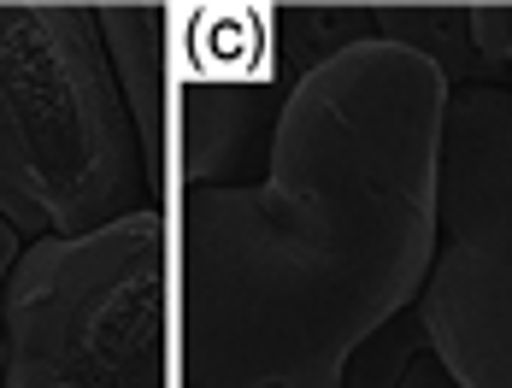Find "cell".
Masks as SVG:
<instances>
[{"mask_svg": "<svg viewBox=\"0 0 512 388\" xmlns=\"http://www.w3.org/2000/svg\"><path fill=\"white\" fill-rule=\"evenodd\" d=\"M436 224L418 330L454 388H512V89L501 83L448 89Z\"/></svg>", "mask_w": 512, "mask_h": 388, "instance_id": "3", "label": "cell"}, {"mask_svg": "<svg viewBox=\"0 0 512 388\" xmlns=\"http://www.w3.org/2000/svg\"><path fill=\"white\" fill-rule=\"evenodd\" d=\"M159 206L95 6H0V224L95 236Z\"/></svg>", "mask_w": 512, "mask_h": 388, "instance_id": "2", "label": "cell"}, {"mask_svg": "<svg viewBox=\"0 0 512 388\" xmlns=\"http://www.w3.org/2000/svg\"><path fill=\"white\" fill-rule=\"evenodd\" d=\"M471 53L495 83L512 89V6H471Z\"/></svg>", "mask_w": 512, "mask_h": 388, "instance_id": "6", "label": "cell"}, {"mask_svg": "<svg viewBox=\"0 0 512 388\" xmlns=\"http://www.w3.org/2000/svg\"><path fill=\"white\" fill-rule=\"evenodd\" d=\"M401 388H454V377L436 365L430 341H424V353H418V359H407V377H401Z\"/></svg>", "mask_w": 512, "mask_h": 388, "instance_id": "8", "label": "cell"}, {"mask_svg": "<svg viewBox=\"0 0 512 388\" xmlns=\"http://www.w3.org/2000/svg\"><path fill=\"white\" fill-rule=\"evenodd\" d=\"M101 48L112 65V83L124 95V112L136 124L148 183H165V42H171V12L165 6H95Z\"/></svg>", "mask_w": 512, "mask_h": 388, "instance_id": "4", "label": "cell"}, {"mask_svg": "<svg viewBox=\"0 0 512 388\" xmlns=\"http://www.w3.org/2000/svg\"><path fill=\"white\" fill-rule=\"evenodd\" d=\"M448 77L354 42L283 100L265 177L183 194V388H348L436 265Z\"/></svg>", "mask_w": 512, "mask_h": 388, "instance_id": "1", "label": "cell"}, {"mask_svg": "<svg viewBox=\"0 0 512 388\" xmlns=\"http://www.w3.org/2000/svg\"><path fill=\"white\" fill-rule=\"evenodd\" d=\"M18 236L0 224V371H6V283H12V265H18Z\"/></svg>", "mask_w": 512, "mask_h": 388, "instance_id": "7", "label": "cell"}, {"mask_svg": "<svg viewBox=\"0 0 512 388\" xmlns=\"http://www.w3.org/2000/svg\"><path fill=\"white\" fill-rule=\"evenodd\" d=\"M0 388H165V377H136V371H83V365H42V359H6Z\"/></svg>", "mask_w": 512, "mask_h": 388, "instance_id": "5", "label": "cell"}]
</instances>
